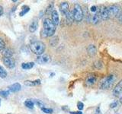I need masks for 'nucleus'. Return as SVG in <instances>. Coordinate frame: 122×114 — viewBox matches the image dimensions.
I'll list each match as a JSON object with an SVG mask.
<instances>
[{
  "label": "nucleus",
  "instance_id": "nucleus-16",
  "mask_svg": "<svg viewBox=\"0 0 122 114\" xmlns=\"http://www.w3.org/2000/svg\"><path fill=\"white\" fill-rule=\"evenodd\" d=\"M37 27H38V21H33L29 25V30L30 32L34 33V31H36V30L37 29Z\"/></svg>",
  "mask_w": 122,
  "mask_h": 114
},
{
  "label": "nucleus",
  "instance_id": "nucleus-1",
  "mask_svg": "<svg viewBox=\"0 0 122 114\" xmlns=\"http://www.w3.org/2000/svg\"><path fill=\"white\" fill-rule=\"evenodd\" d=\"M43 30L41 31V36L43 37H52L54 35L56 32V25L53 24L52 20L49 18L44 19L43 23Z\"/></svg>",
  "mask_w": 122,
  "mask_h": 114
},
{
  "label": "nucleus",
  "instance_id": "nucleus-36",
  "mask_svg": "<svg viewBox=\"0 0 122 114\" xmlns=\"http://www.w3.org/2000/svg\"><path fill=\"white\" fill-rule=\"evenodd\" d=\"M120 100H121V103L122 104V98H121V99H120Z\"/></svg>",
  "mask_w": 122,
  "mask_h": 114
},
{
  "label": "nucleus",
  "instance_id": "nucleus-22",
  "mask_svg": "<svg viewBox=\"0 0 122 114\" xmlns=\"http://www.w3.org/2000/svg\"><path fill=\"white\" fill-rule=\"evenodd\" d=\"M25 105L29 109H33L34 106V102H33L32 100H27L25 102Z\"/></svg>",
  "mask_w": 122,
  "mask_h": 114
},
{
  "label": "nucleus",
  "instance_id": "nucleus-4",
  "mask_svg": "<svg viewBox=\"0 0 122 114\" xmlns=\"http://www.w3.org/2000/svg\"><path fill=\"white\" fill-rule=\"evenodd\" d=\"M115 81V77L114 75H109L102 81L100 87L103 90H108L112 87L113 84Z\"/></svg>",
  "mask_w": 122,
  "mask_h": 114
},
{
  "label": "nucleus",
  "instance_id": "nucleus-2",
  "mask_svg": "<svg viewBox=\"0 0 122 114\" xmlns=\"http://www.w3.org/2000/svg\"><path fill=\"white\" fill-rule=\"evenodd\" d=\"M30 50H31L34 54L37 56H41L45 51L46 46L41 41H34L30 45Z\"/></svg>",
  "mask_w": 122,
  "mask_h": 114
},
{
  "label": "nucleus",
  "instance_id": "nucleus-33",
  "mask_svg": "<svg viewBox=\"0 0 122 114\" xmlns=\"http://www.w3.org/2000/svg\"><path fill=\"white\" fill-rule=\"evenodd\" d=\"M3 12H4L3 8H2V5H0V16H1V15H2V14H3Z\"/></svg>",
  "mask_w": 122,
  "mask_h": 114
},
{
  "label": "nucleus",
  "instance_id": "nucleus-15",
  "mask_svg": "<svg viewBox=\"0 0 122 114\" xmlns=\"http://www.w3.org/2000/svg\"><path fill=\"white\" fill-rule=\"evenodd\" d=\"M100 20H102V18L100 17V14H99L98 10L97 12L93 14L92 18V21L94 24H97L98 23L100 22Z\"/></svg>",
  "mask_w": 122,
  "mask_h": 114
},
{
  "label": "nucleus",
  "instance_id": "nucleus-34",
  "mask_svg": "<svg viewBox=\"0 0 122 114\" xmlns=\"http://www.w3.org/2000/svg\"><path fill=\"white\" fill-rule=\"evenodd\" d=\"M70 114H82V111H77V112H70Z\"/></svg>",
  "mask_w": 122,
  "mask_h": 114
},
{
  "label": "nucleus",
  "instance_id": "nucleus-17",
  "mask_svg": "<svg viewBox=\"0 0 122 114\" xmlns=\"http://www.w3.org/2000/svg\"><path fill=\"white\" fill-rule=\"evenodd\" d=\"M2 54L3 57H11L13 55V52L9 48H5L2 51Z\"/></svg>",
  "mask_w": 122,
  "mask_h": 114
},
{
  "label": "nucleus",
  "instance_id": "nucleus-14",
  "mask_svg": "<svg viewBox=\"0 0 122 114\" xmlns=\"http://www.w3.org/2000/svg\"><path fill=\"white\" fill-rule=\"evenodd\" d=\"M25 85L26 86H37V85H41V80L40 79H37V80H34V81H25Z\"/></svg>",
  "mask_w": 122,
  "mask_h": 114
},
{
  "label": "nucleus",
  "instance_id": "nucleus-29",
  "mask_svg": "<svg viewBox=\"0 0 122 114\" xmlns=\"http://www.w3.org/2000/svg\"><path fill=\"white\" fill-rule=\"evenodd\" d=\"M34 103H35V104H37V106H39L40 108H44V104L43 103H42L41 100H36L35 101H34Z\"/></svg>",
  "mask_w": 122,
  "mask_h": 114
},
{
  "label": "nucleus",
  "instance_id": "nucleus-27",
  "mask_svg": "<svg viewBox=\"0 0 122 114\" xmlns=\"http://www.w3.org/2000/svg\"><path fill=\"white\" fill-rule=\"evenodd\" d=\"M5 49V43L4 40L2 39V38H0V51H2L3 49Z\"/></svg>",
  "mask_w": 122,
  "mask_h": 114
},
{
  "label": "nucleus",
  "instance_id": "nucleus-28",
  "mask_svg": "<svg viewBox=\"0 0 122 114\" xmlns=\"http://www.w3.org/2000/svg\"><path fill=\"white\" fill-rule=\"evenodd\" d=\"M41 110L43 111L44 113H47V114H51L53 113V109H51V108H46V107H44V108H42Z\"/></svg>",
  "mask_w": 122,
  "mask_h": 114
},
{
  "label": "nucleus",
  "instance_id": "nucleus-23",
  "mask_svg": "<svg viewBox=\"0 0 122 114\" xmlns=\"http://www.w3.org/2000/svg\"><path fill=\"white\" fill-rule=\"evenodd\" d=\"M7 77V71L5 70L2 66H0V78H5Z\"/></svg>",
  "mask_w": 122,
  "mask_h": 114
},
{
  "label": "nucleus",
  "instance_id": "nucleus-6",
  "mask_svg": "<svg viewBox=\"0 0 122 114\" xmlns=\"http://www.w3.org/2000/svg\"><path fill=\"white\" fill-rule=\"evenodd\" d=\"M98 12L100 14V17L102 20L106 21L110 18L109 16V12H108V9L105 5H102L98 9Z\"/></svg>",
  "mask_w": 122,
  "mask_h": 114
},
{
  "label": "nucleus",
  "instance_id": "nucleus-25",
  "mask_svg": "<svg viewBox=\"0 0 122 114\" xmlns=\"http://www.w3.org/2000/svg\"><path fill=\"white\" fill-rule=\"evenodd\" d=\"M53 10H54V9H53V4L51 3V4H50L49 6L47 7V10H46V13H47V14H51V13L53 12Z\"/></svg>",
  "mask_w": 122,
  "mask_h": 114
},
{
  "label": "nucleus",
  "instance_id": "nucleus-26",
  "mask_svg": "<svg viewBox=\"0 0 122 114\" xmlns=\"http://www.w3.org/2000/svg\"><path fill=\"white\" fill-rule=\"evenodd\" d=\"M9 95V91L8 90H1L0 91V96H2V97H7Z\"/></svg>",
  "mask_w": 122,
  "mask_h": 114
},
{
  "label": "nucleus",
  "instance_id": "nucleus-13",
  "mask_svg": "<svg viewBox=\"0 0 122 114\" xmlns=\"http://www.w3.org/2000/svg\"><path fill=\"white\" fill-rule=\"evenodd\" d=\"M86 50H87L88 54H89L90 56H94L95 54H96V52H97L96 47H95L94 45H92V44L89 45V47H87Z\"/></svg>",
  "mask_w": 122,
  "mask_h": 114
},
{
  "label": "nucleus",
  "instance_id": "nucleus-12",
  "mask_svg": "<svg viewBox=\"0 0 122 114\" xmlns=\"http://www.w3.org/2000/svg\"><path fill=\"white\" fill-rule=\"evenodd\" d=\"M8 88H9V92L15 93V92H18V91L21 90V86L19 83H15V84H13V85H11L8 87Z\"/></svg>",
  "mask_w": 122,
  "mask_h": 114
},
{
  "label": "nucleus",
  "instance_id": "nucleus-11",
  "mask_svg": "<svg viewBox=\"0 0 122 114\" xmlns=\"http://www.w3.org/2000/svg\"><path fill=\"white\" fill-rule=\"evenodd\" d=\"M51 20L53 22L56 26H57L60 24V17H59V14L58 12H57L56 10H53V12L51 13Z\"/></svg>",
  "mask_w": 122,
  "mask_h": 114
},
{
  "label": "nucleus",
  "instance_id": "nucleus-32",
  "mask_svg": "<svg viewBox=\"0 0 122 114\" xmlns=\"http://www.w3.org/2000/svg\"><path fill=\"white\" fill-rule=\"evenodd\" d=\"M116 106H117V102H113L110 104L111 108H114V107H116Z\"/></svg>",
  "mask_w": 122,
  "mask_h": 114
},
{
  "label": "nucleus",
  "instance_id": "nucleus-9",
  "mask_svg": "<svg viewBox=\"0 0 122 114\" xmlns=\"http://www.w3.org/2000/svg\"><path fill=\"white\" fill-rule=\"evenodd\" d=\"M121 94H122V80H121V81L117 84L115 87L113 89L114 96L117 97V96H119V95H121Z\"/></svg>",
  "mask_w": 122,
  "mask_h": 114
},
{
  "label": "nucleus",
  "instance_id": "nucleus-10",
  "mask_svg": "<svg viewBox=\"0 0 122 114\" xmlns=\"http://www.w3.org/2000/svg\"><path fill=\"white\" fill-rule=\"evenodd\" d=\"M60 11L64 15H66L69 11H70V6H69V3L66 2H63L60 3Z\"/></svg>",
  "mask_w": 122,
  "mask_h": 114
},
{
  "label": "nucleus",
  "instance_id": "nucleus-20",
  "mask_svg": "<svg viewBox=\"0 0 122 114\" xmlns=\"http://www.w3.org/2000/svg\"><path fill=\"white\" fill-rule=\"evenodd\" d=\"M66 16V21L68 24H72V21H74V19H73V17H72V14L71 11H69V12L65 15Z\"/></svg>",
  "mask_w": 122,
  "mask_h": 114
},
{
  "label": "nucleus",
  "instance_id": "nucleus-19",
  "mask_svg": "<svg viewBox=\"0 0 122 114\" xmlns=\"http://www.w3.org/2000/svg\"><path fill=\"white\" fill-rule=\"evenodd\" d=\"M34 66V62H24L21 64V68L23 69L27 70V69H30L32 68Z\"/></svg>",
  "mask_w": 122,
  "mask_h": 114
},
{
  "label": "nucleus",
  "instance_id": "nucleus-5",
  "mask_svg": "<svg viewBox=\"0 0 122 114\" xmlns=\"http://www.w3.org/2000/svg\"><path fill=\"white\" fill-rule=\"evenodd\" d=\"M108 12L110 17H118L121 12V8L117 5H112L108 8Z\"/></svg>",
  "mask_w": 122,
  "mask_h": 114
},
{
  "label": "nucleus",
  "instance_id": "nucleus-37",
  "mask_svg": "<svg viewBox=\"0 0 122 114\" xmlns=\"http://www.w3.org/2000/svg\"><path fill=\"white\" fill-rule=\"evenodd\" d=\"M0 103H1V100H0Z\"/></svg>",
  "mask_w": 122,
  "mask_h": 114
},
{
  "label": "nucleus",
  "instance_id": "nucleus-35",
  "mask_svg": "<svg viewBox=\"0 0 122 114\" xmlns=\"http://www.w3.org/2000/svg\"><path fill=\"white\" fill-rule=\"evenodd\" d=\"M118 20L121 23H122V13L119 14V16H118Z\"/></svg>",
  "mask_w": 122,
  "mask_h": 114
},
{
  "label": "nucleus",
  "instance_id": "nucleus-21",
  "mask_svg": "<svg viewBox=\"0 0 122 114\" xmlns=\"http://www.w3.org/2000/svg\"><path fill=\"white\" fill-rule=\"evenodd\" d=\"M29 10H30V8L28 6H27V5L23 6L21 11L20 13H19V15H20V16H24L25 14H27V13L28 12Z\"/></svg>",
  "mask_w": 122,
  "mask_h": 114
},
{
  "label": "nucleus",
  "instance_id": "nucleus-7",
  "mask_svg": "<svg viewBox=\"0 0 122 114\" xmlns=\"http://www.w3.org/2000/svg\"><path fill=\"white\" fill-rule=\"evenodd\" d=\"M3 64L9 68H13L15 66V61L11 57H3Z\"/></svg>",
  "mask_w": 122,
  "mask_h": 114
},
{
  "label": "nucleus",
  "instance_id": "nucleus-30",
  "mask_svg": "<svg viewBox=\"0 0 122 114\" xmlns=\"http://www.w3.org/2000/svg\"><path fill=\"white\" fill-rule=\"evenodd\" d=\"M77 107L78 109L80 110V111H82V110L84 108V104H83V103L82 102H78V104H77Z\"/></svg>",
  "mask_w": 122,
  "mask_h": 114
},
{
  "label": "nucleus",
  "instance_id": "nucleus-3",
  "mask_svg": "<svg viewBox=\"0 0 122 114\" xmlns=\"http://www.w3.org/2000/svg\"><path fill=\"white\" fill-rule=\"evenodd\" d=\"M72 14L74 21H76V22H80L82 21V19L84 18V12L81 5L79 4L78 3L75 4L73 10L72 11Z\"/></svg>",
  "mask_w": 122,
  "mask_h": 114
},
{
  "label": "nucleus",
  "instance_id": "nucleus-18",
  "mask_svg": "<svg viewBox=\"0 0 122 114\" xmlns=\"http://www.w3.org/2000/svg\"><path fill=\"white\" fill-rule=\"evenodd\" d=\"M96 82V78L95 76H89L86 79V85H92Z\"/></svg>",
  "mask_w": 122,
  "mask_h": 114
},
{
  "label": "nucleus",
  "instance_id": "nucleus-31",
  "mask_svg": "<svg viewBox=\"0 0 122 114\" xmlns=\"http://www.w3.org/2000/svg\"><path fill=\"white\" fill-rule=\"evenodd\" d=\"M90 10H91V11L92 12H93V13H96L97 11H98V8H97V6H95V5H93V6H92L91 7V9H90Z\"/></svg>",
  "mask_w": 122,
  "mask_h": 114
},
{
  "label": "nucleus",
  "instance_id": "nucleus-8",
  "mask_svg": "<svg viewBox=\"0 0 122 114\" xmlns=\"http://www.w3.org/2000/svg\"><path fill=\"white\" fill-rule=\"evenodd\" d=\"M51 57L48 55H41V56H38L36 59V62L38 64H47L51 62Z\"/></svg>",
  "mask_w": 122,
  "mask_h": 114
},
{
  "label": "nucleus",
  "instance_id": "nucleus-24",
  "mask_svg": "<svg viewBox=\"0 0 122 114\" xmlns=\"http://www.w3.org/2000/svg\"><path fill=\"white\" fill-rule=\"evenodd\" d=\"M58 40H59V38L58 37H53L52 39L51 40V41H50V44H51L52 47H55V46L58 43Z\"/></svg>",
  "mask_w": 122,
  "mask_h": 114
}]
</instances>
